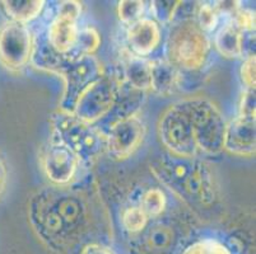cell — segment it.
I'll use <instances>...</instances> for the list:
<instances>
[{"instance_id": "6da1fadb", "label": "cell", "mask_w": 256, "mask_h": 254, "mask_svg": "<svg viewBox=\"0 0 256 254\" xmlns=\"http://www.w3.org/2000/svg\"><path fill=\"white\" fill-rule=\"evenodd\" d=\"M30 227L41 243L56 254H70L88 243L108 238L111 218L96 179L76 178L66 186L48 185L30 196Z\"/></svg>"}, {"instance_id": "7a4b0ae2", "label": "cell", "mask_w": 256, "mask_h": 254, "mask_svg": "<svg viewBox=\"0 0 256 254\" xmlns=\"http://www.w3.org/2000/svg\"><path fill=\"white\" fill-rule=\"evenodd\" d=\"M226 125L214 102L204 97H188L172 103L162 113L157 130L168 154L206 160L224 151Z\"/></svg>"}, {"instance_id": "3957f363", "label": "cell", "mask_w": 256, "mask_h": 254, "mask_svg": "<svg viewBox=\"0 0 256 254\" xmlns=\"http://www.w3.org/2000/svg\"><path fill=\"white\" fill-rule=\"evenodd\" d=\"M150 169L160 185L196 215L208 216L220 209V185L206 160L166 153L153 158Z\"/></svg>"}, {"instance_id": "277c9868", "label": "cell", "mask_w": 256, "mask_h": 254, "mask_svg": "<svg viewBox=\"0 0 256 254\" xmlns=\"http://www.w3.org/2000/svg\"><path fill=\"white\" fill-rule=\"evenodd\" d=\"M31 62L37 69L56 74L64 80L59 109L66 113H73L80 95L104 74L101 62L94 55H59L48 47L42 33L34 38Z\"/></svg>"}, {"instance_id": "5b68a950", "label": "cell", "mask_w": 256, "mask_h": 254, "mask_svg": "<svg viewBox=\"0 0 256 254\" xmlns=\"http://www.w3.org/2000/svg\"><path fill=\"white\" fill-rule=\"evenodd\" d=\"M212 42L195 17L174 18L164 43V60L181 74H200L208 65Z\"/></svg>"}, {"instance_id": "8992f818", "label": "cell", "mask_w": 256, "mask_h": 254, "mask_svg": "<svg viewBox=\"0 0 256 254\" xmlns=\"http://www.w3.org/2000/svg\"><path fill=\"white\" fill-rule=\"evenodd\" d=\"M51 140L73 151L80 167L90 169L106 153V136L94 125L79 120L73 113L62 111L50 116Z\"/></svg>"}, {"instance_id": "52a82bcc", "label": "cell", "mask_w": 256, "mask_h": 254, "mask_svg": "<svg viewBox=\"0 0 256 254\" xmlns=\"http://www.w3.org/2000/svg\"><path fill=\"white\" fill-rule=\"evenodd\" d=\"M186 233L182 223L172 216L150 220L146 229L130 237V254H178Z\"/></svg>"}, {"instance_id": "ba28073f", "label": "cell", "mask_w": 256, "mask_h": 254, "mask_svg": "<svg viewBox=\"0 0 256 254\" xmlns=\"http://www.w3.org/2000/svg\"><path fill=\"white\" fill-rule=\"evenodd\" d=\"M121 81L118 74L104 73L78 99L73 115L84 122L96 125L104 120L118 99Z\"/></svg>"}, {"instance_id": "9c48e42d", "label": "cell", "mask_w": 256, "mask_h": 254, "mask_svg": "<svg viewBox=\"0 0 256 254\" xmlns=\"http://www.w3.org/2000/svg\"><path fill=\"white\" fill-rule=\"evenodd\" d=\"M82 15V4L74 0L58 3L55 13L48 22L44 38L54 52L62 56L73 55L76 36L79 31V19Z\"/></svg>"}, {"instance_id": "30bf717a", "label": "cell", "mask_w": 256, "mask_h": 254, "mask_svg": "<svg viewBox=\"0 0 256 254\" xmlns=\"http://www.w3.org/2000/svg\"><path fill=\"white\" fill-rule=\"evenodd\" d=\"M34 36L27 24L6 20L0 27V65L8 71H22L31 62Z\"/></svg>"}, {"instance_id": "8fae6325", "label": "cell", "mask_w": 256, "mask_h": 254, "mask_svg": "<svg viewBox=\"0 0 256 254\" xmlns=\"http://www.w3.org/2000/svg\"><path fill=\"white\" fill-rule=\"evenodd\" d=\"M146 132V123L138 115L118 121L104 134L106 153L116 162L129 159L143 144Z\"/></svg>"}, {"instance_id": "7c38bea8", "label": "cell", "mask_w": 256, "mask_h": 254, "mask_svg": "<svg viewBox=\"0 0 256 254\" xmlns=\"http://www.w3.org/2000/svg\"><path fill=\"white\" fill-rule=\"evenodd\" d=\"M41 167L50 185L54 186L73 183L82 168L73 151L51 139L41 154Z\"/></svg>"}, {"instance_id": "4fadbf2b", "label": "cell", "mask_w": 256, "mask_h": 254, "mask_svg": "<svg viewBox=\"0 0 256 254\" xmlns=\"http://www.w3.org/2000/svg\"><path fill=\"white\" fill-rule=\"evenodd\" d=\"M125 38L130 53L146 59L160 46L162 39L160 24L152 17H144L126 28Z\"/></svg>"}, {"instance_id": "5bb4252c", "label": "cell", "mask_w": 256, "mask_h": 254, "mask_svg": "<svg viewBox=\"0 0 256 254\" xmlns=\"http://www.w3.org/2000/svg\"><path fill=\"white\" fill-rule=\"evenodd\" d=\"M255 120L236 116L227 122L223 150L236 157H252L256 149Z\"/></svg>"}, {"instance_id": "9a60e30c", "label": "cell", "mask_w": 256, "mask_h": 254, "mask_svg": "<svg viewBox=\"0 0 256 254\" xmlns=\"http://www.w3.org/2000/svg\"><path fill=\"white\" fill-rule=\"evenodd\" d=\"M121 60V73L118 74L121 84L136 92H148L150 89V60L134 56L128 51Z\"/></svg>"}, {"instance_id": "2e32d148", "label": "cell", "mask_w": 256, "mask_h": 254, "mask_svg": "<svg viewBox=\"0 0 256 254\" xmlns=\"http://www.w3.org/2000/svg\"><path fill=\"white\" fill-rule=\"evenodd\" d=\"M245 36L246 32L242 31L234 20L224 19L214 33V48L226 59H244Z\"/></svg>"}, {"instance_id": "e0dca14e", "label": "cell", "mask_w": 256, "mask_h": 254, "mask_svg": "<svg viewBox=\"0 0 256 254\" xmlns=\"http://www.w3.org/2000/svg\"><path fill=\"white\" fill-rule=\"evenodd\" d=\"M150 89L160 97H170L181 90L180 71L164 59L150 60Z\"/></svg>"}, {"instance_id": "ac0fdd59", "label": "cell", "mask_w": 256, "mask_h": 254, "mask_svg": "<svg viewBox=\"0 0 256 254\" xmlns=\"http://www.w3.org/2000/svg\"><path fill=\"white\" fill-rule=\"evenodd\" d=\"M0 4L9 20L23 24L37 19L46 6L44 0H4Z\"/></svg>"}, {"instance_id": "d6986e66", "label": "cell", "mask_w": 256, "mask_h": 254, "mask_svg": "<svg viewBox=\"0 0 256 254\" xmlns=\"http://www.w3.org/2000/svg\"><path fill=\"white\" fill-rule=\"evenodd\" d=\"M138 205L150 220L160 218L167 209V196L160 187H150L139 196Z\"/></svg>"}, {"instance_id": "ffe728a7", "label": "cell", "mask_w": 256, "mask_h": 254, "mask_svg": "<svg viewBox=\"0 0 256 254\" xmlns=\"http://www.w3.org/2000/svg\"><path fill=\"white\" fill-rule=\"evenodd\" d=\"M178 254H234V252L220 238L202 237L184 247Z\"/></svg>"}, {"instance_id": "44dd1931", "label": "cell", "mask_w": 256, "mask_h": 254, "mask_svg": "<svg viewBox=\"0 0 256 254\" xmlns=\"http://www.w3.org/2000/svg\"><path fill=\"white\" fill-rule=\"evenodd\" d=\"M121 227L130 237L138 234L150 223V218L146 215L138 204H132L125 207L121 213Z\"/></svg>"}, {"instance_id": "7402d4cb", "label": "cell", "mask_w": 256, "mask_h": 254, "mask_svg": "<svg viewBox=\"0 0 256 254\" xmlns=\"http://www.w3.org/2000/svg\"><path fill=\"white\" fill-rule=\"evenodd\" d=\"M101 45V37L98 32L93 27H79L78 36H76V48L73 55L76 56H88L94 55Z\"/></svg>"}, {"instance_id": "603a6c76", "label": "cell", "mask_w": 256, "mask_h": 254, "mask_svg": "<svg viewBox=\"0 0 256 254\" xmlns=\"http://www.w3.org/2000/svg\"><path fill=\"white\" fill-rule=\"evenodd\" d=\"M146 1L140 0H122L118 1V17L126 27L146 17Z\"/></svg>"}, {"instance_id": "cb8c5ba5", "label": "cell", "mask_w": 256, "mask_h": 254, "mask_svg": "<svg viewBox=\"0 0 256 254\" xmlns=\"http://www.w3.org/2000/svg\"><path fill=\"white\" fill-rule=\"evenodd\" d=\"M220 15L213 3H199L195 13V20L206 34L214 32L220 27Z\"/></svg>"}, {"instance_id": "d4e9b609", "label": "cell", "mask_w": 256, "mask_h": 254, "mask_svg": "<svg viewBox=\"0 0 256 254\" xmlns=\"http://www.w3.org/2000/svg\"><path fill=\"white\" fill-rule=\"evenodd\" d=\"M180 1H150V13L153 15V19L157 20L158 23H170L172 22L174 17V13H176V9H178Z\"/></svg>"}, {"instance_id": "484cf974", "label": "cell", "mask_w": 256, "mask_h": 254, "mask_svg": "<svg viewBox=\"0 0 256 254\" xmlns=\"http://www.w3.org/2000/svg\"><path fill=\"white\" fill-rule=\"evenodd\" d=\"M256 59L255 56H250L244 59L240 69V78L245 90H255L256 85V71H255Z\"/></svg>"}, {"instance_id": "4316f807", "label": "cell", "mask_w": 256, "mask_h": 254, "mask_svg": "<svg viewBox=\"0 0 256 254\" xmlns=\"http://www.w3.org/2000/svg\"><path fill=\"white\" fill-rule=\"evenodd\" d=\"M234 20L242 31L245 32H255V11L251 9L240 6L238 10L236 11L234 17L230 18Z\"/></svg>"}, {"instance_id": "83f0119b", "label": "cell", "mask_w": 256, "mask_h": 254, "mask_svg": "<svg viewBox=\"0 0 256 254\" xmlns=\"http://www.w3.org/2000/svg\"><path fill=\"white\" fill-rule=\"evenodd\" d=\"M255 90H244V93L241 95V99H240L238 115L237 116L255 120Z\"/></svg>"}, {"instance_id": "f1b7e54d", "label": "cell", "mask_w": 256, "mask_h": 254, "mask_svg": "<svg viewBox=\"0 0 256 254\" xmlns=\"http://www.w3.org/2000/svg\"><path fill=\"white\" fill-rule=\"evenodd\" d=\"M80 254H115L104 243H88L80 249Z\"/></svg>"}, {"instance_id": "f546056e", "label": "cell", "mask_w": 256, "mask_h": 254, "mask_svg": "<svg viewBox=\"0 0 256 254\" xmlns=\"http://www.w3.org/2000/svg\"><path fill=\"white\" fill-rule=\"evenodd\" d=\"M6 182H8V169L3 158L0 157V199L6 188Z\"/></svg>"}]
</instances>
